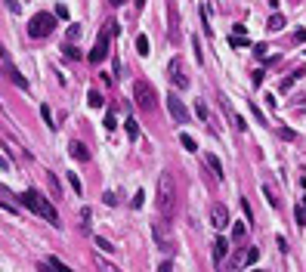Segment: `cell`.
I'll list each match as a JSON object with an SVG mask.
<instances>
[{
  "label": "cell",
  "mask_w": 306,
  "mask_h": 272,
  "mask_svg": "<svg viewBox=\"0 0 306 272\" xmlns=\"http://www.w3.org/2000/svg\"><path fill=\"white\" fill-rule=\"evenodd\" d=\"M155 204H158V217H164L167 223L176 214V180L170 170H161L158 176V192H155Z\"/></svg>",
  "instance_id": "1"
},
{
  "label": "cell",
  "mask_w": 306,
  "mask_h": 272,
  "mask_svg": "<svg viewBox=\"0 0 306 272\" xmlns=\"http://www.w3.org/2000/svg\"><path fill=\"white\" fill-rule=\"evenodd\" d=\"M22 204L31 210V214H37V217H44L47 223H53V226H59V214H56V207L50 204V198H44L37 189H25L22 192Z\"/></svg>",
  "instance_id": "2"
},
{
  "label": "cell",
  "mask_w": 306,
  "mask_h": 272,
  "mask_svg": "<svg viewBox=\"0 0 306 272\" xmlns=\"http://www.w3.org/2000/svg\"><path fill=\"white\" fill-rule=\"evenodd\" d=\"M152 238H155V248L161 251H173L176 248V238H173V229H170V223L164 217H158V220H152Z\"/></svg>",
  "instance_id": "3"
},
{
  "label": "cell",
  "mask_w": 306,
  "mask_h": 272,
  "mask_svg": "<svg viewBox=\"0 0 306 272\" xmlns=\"http://www.w3.org/2000/svg\"><path fill=\"white\" fill-rule=\"evenodd\" d=\"M53 28H56V16H53V13H37V16L28 22V37L44 40V37L53 34Z\"/></svg>",
  "instance_id": "4"
},
{
  "label": "cell",
  "mask_w": 306,
  "mask_h": 272,
  "mask_svg": "<svg viewBox=\"0 0 306 272\" xmlns=\"http://www.w3.org/2000/svg\"><path fill=\"white\" fill-rule=\"evenodd\" d=\"M133 99H136V105H139L142 112H155L158 108V96H155V90H152L149 81H136L133 84Z\"/></svg>",
  "instance_id": "5"
},
{
  "label": "cell",
  "mask_w": 306,
  "mask_h": 272,
  "mask_svg": "<svg viewBox=\"0 0 306 272\" xmlns=\"http://www.w3.org/2000/svg\"><path fill=\"white\" fill-rule=\"evenodd\" d=\"M260 260V251L254 248H241V251H235L232 254V260H229V269H244V266H254V263Z\"/></svg>",
  "instance_id": "6"
},
{
  "label": "cell",
  "mask_w": 306,
  "mask_h": 272,
  "mask_svg": "<svg viewBox=\"0 0 306 272\" xmlns=\"http://www.w3.org/2000/svg\"><path fill=\"white\" fill-rule=\"evenodd\" d=\"M108 47H112V34H108V31H99V37H96V47L90 50V56H87V59H90L93 65H99L102 59H105L108 53H112Z\"/></svg>",
  "instance_id": "7"
},
{
  "label": "cell",
  "mask_w": 306,
  "mask_h": 272,
  "mask_svg": "<svg viewBox=\"0 0 306 272\" xmlns=\"http://www.w3.org/2000/svg\"><path fill=\"white\" fill-rule=\"evenodd\" d=\"M167 112H170V118H173L176 124H189V108L183 105V99H176V93L167 96Z\"/></svg>",
  "instance_id": "8"
},
{
  "label": "cell",
  "mask_w": 306,
  "mask_h": 272,
  "mask_svg": "<svg viewBox=\"0 0 306 272\" xmlns=\"http://www.w3.org/2000/svg\"><path fill=\"white\" fill-rule=\"evenodd\" d=\"M210 223H214V229H226L229 223H232V220H229V210H226V204H214V207H210Z\"/></svg>",
  "instance_id": "9"
},
{
  "label": "cell",
  "mask_w": 306,
  "mask_h": 272,
  "mask_svg": "<svg viewBox=\"0 0 306 272\" xmlns=\"http://www.w3.org/2000/svg\"><path fill=\"white\" fill-rule=\"evenodd\" d=\"M226 254H229V241L223 235L214 241V263H217V269H223V263H226Z\"/></svg>",
  "instance_id": "10"
},
{
  "label": "cell",
  "mask_w": 306,
  "mask_h": 272,
  "mask_svg": "<svg viewBox=\"0 0 306 272\" xmlns=\"http://www.w3.org/2000/svg\"><path fill=\"white\" fill-rule=\"evenodd\" d=\"M170 84H173V87L176 90H186V87H189V78H186V74L180 71V65H170Z\"/></svg>",
  "instance_id": "11"
},
{
  "label": "cell",
  "mask_w": 306,
  "mask_h": 272,
  "mask_svg": "<svg viewBox=\"0 0 306 272\" xmlns=\"http://www.w3.org/2000/svg\"><path fill=\"white\" fill-rule=\"evenodd\" d=\"M68 155H71L74 161H87V158H90V152H87V146H84V142L74 139L71 146H68Z\"/></svg>",
  "instance_id": "12"
},
{
  "label": "cell",
  "mask_w": 306,
  "mask_h": 272,
  "mask_svg": "<svg viewBox=\"0 0 306 272\" xmlns=\"http://www.w3.org/2000/svg\"><path fill=\"white\" fill-rule=\"evenodd\" d=\"M204 161H207V167L214 170V176H217V180H223V176H226V170H223V161H220L217 155H204Z\"/></svg>",
  "instance_id": "13"
},
{
  "label": "cell",
  "mask_w": 306,
  "mask_h": 272,
  "mask_svg": "<svg viewBox=\"0 0 306 272\" xmlns=\"http://www.w3.org/2000/svg\"><path fill=\"white\" fill-rule=\"evenodd\" d=\"M3 62L10 65V59L3 56ZM10 81H13V84H16V87H19V90H28V81H25V78H22V71H16L13 65H10Z\"/></svg>",
  "instance_id": "14"
},
{
  "label": "cell",
  "mask_w": 306,
  "mask_h": 272,
  "mask_svg": "<svg viewBox=\"0 0 306 272\" xmlns=\"http://www.w3.org/2000/svg\"><path fill=\"white\" fill-rule=\"evenodd\" d=\"M294 220H297V226H306V198L297 201V207H294Z\"/></svg>",
  "instance_id": "15"
},
{
  "label": "cell",
  "mask_w": 306,
  "mask_h": 272,
  "mask_svg": "<svg viewBox=\"0 0 306 272\" xmlns=\"http://www.w3.org/2000/svg\"><path fill=\"white\" fill-rule=\"evenodd\" d=\"M90 220H93V210L90 207H81V229H84V232H90V229H93Z\"/></svg>",
  "instance_id": "16"
},
{
  "label": "cell",
  "mask_w": 306,
  "mask_h": 272,
  "mask_svg": "<svg viewBox=\"0 0 306 272\" xmlns=\"http://www.w3.org/2000/svg\"><path fill=\"white\" fill-rule=\"evenodd\" d=\"M244 223H248V220H241V223H232V238H235V241H241V238L248 235V226H244Z\"/></svg>",
  "instance_id": "17"
},
{
  "label": "cell",
  "mask_w": 306,
  "mask_h": 272,
  "mask_svg": "<svg viewBox=\"0 0 306 272\" xmlns=\"http://www.w3.org/2000/svg\"><path fill=\"white\" fill-rule=\"evenodd\" d=\"M124 124H127V136H130V139L136 142V139H139V124H136V121H133V118H127V121H124Z\"/></svg>",
  "instance_id": "18"
},
{
  "label": "cell",
  "mask_w": 306,
  "mask_h": 272,
  "mask_svg": "<svg viewBox=\"0 0 306 272\" xmlns=\"http://www.w3.org/2000/svg\"><path fill=\"white\" fill-rule=\"evenodd\" d=\"M180 142H183V149H186V152H198V142H195L189 133H180Z\"/></svg>",
  "instance_id": "19"
},
{
  "label": "cell",
  "mask_w": 306,
  "mask_h": 272,
  "mask_svg": "<svg viewBox=\"0 0 306 272\" xmlns=\"http://www.w3.org/2000/svg\"><path fill=\"white\" fill-rule=\"evenodd\" d=\"M96 269H99V272H121L115 263H108V260H102V257H96Z\"/></svg>",
  "instance_id": "20"
},
{
  "label": "cell",
  "mask_w": 306,
  "mask_h": 272,
  "mask_svg": "<svg viewBox=\"0 0 306 272\" xmlns=\"http://www.w3.org/2000/svg\"><path fill=\"white\" fill-rule=\"evenodd\" d=\"M87 102H90L93 108H102V93H99V90H90V93H87Z\"/></svg>",
  "instance_id": "21"
},
{
  "label": "cell",
  "mask_w": 306,
  "mask_h": 272,
  "mask_svg": "<svg viewBox=\"0 0 306 272\" xmlns=\"http://www.w3.org/2000/svg\"><path fill=\"white\" fill-rule=\"evenodd\" d=\"M136 50H139V56H149V37H146V34L136 37Z\"/></svg>",
  "instance_id": "22"
},
{
  "label": "cell",
  "mask_w": 306,
  "mask_h": 272,
  "mask_svg": "<svg viewBox=\"0 0 306 272\" xmlns=\"http://www.w3.org/2000/svg\"><path fill=\"white\" fill-rule=\"evenodd\" d=\"M47 263H50V266H53V269H56V272H74V269H71V266H65V263H62V260H59V257H50V260H47Z\"/></svg>",
  "instance_id": "23"
},
{
  "label": "cell",
  "mask_w": 306,
  "mask_h": 272,
  "mask_svg": "<svg viewBox=\"0 0 306 272\" xmlns=\"http://www.w3.org/2000/svg\"><path fill=\"white\" fill-rule=\"evenodd\" d=\"M282 28H285V16H278V13H275V16L269 19V31H282Z\"/></svg>",
  "instance_id": "24"
},
{
  "label": "cell",
  "mask_w": 306,
  "mask_h": 272,
  "mask_svg": "<svg viewBox=\"0 0 306 272\" xmlns=\"http://www.w3.org/2000/svg\"><path fill=\"white\" fill-rule=\"evenodd\" d=\"M96 248H99L102 254H112V251H115V248H112V241H105V238H102V235L96 238Z\"/></svg>",
  "instance_id": "25"
},
{
  "label": "cell",
  "mask_w": 306,
  "mask_h": 272,
  "mask_svg": "<svg viewBox=\"0 0 306 272\" xmlns=\"http://www.w3.org/2000/svg\"><path fill=\"white\" fill-rule=\"evenodd\" d=\"M40 118L47 121V127H53V112H50V105H40Z\"/></svg>",
  "instance_id": "26"
},
{
  "label": "cell",
  "mask_w": 306,
  "mask_h": 272,
  "mask_svg": "<svg viewBox=\"0 0 306 272\" xmlns=\"http://www.w3.org/2000/svg\"><path fill=\"white\" fill-rule=\"evenodd\" d=\"M195 112H198V118H201V121H207V105H204L201 99L195 102Z\"/></svg>",
  "instance_id": "27"
},
{
  "label": "cell",
  "mask_w": 306,
  "mask_h": 272,
  "mask_svg": "<svg viewBox=\"0 0 306 272\" xmlns=\"http://www.w3.org/2000/svg\"><path fill=\"white\" fill-rule=\"evenodd\" d=\"M142 204H146V192H142V189H139V192H136V195H133V207H136V210H139V207H142Z\"/></svg>",
  "instance_id": "28"
},
{
  "label": "cell",
  "mask_w": 306,
  "mask_h": 272,
  "mask_svg": "<svg viewBox=\"0 0 306 272\" xmlns=\"http://www.w3.org/2000/svg\"><path fill=\"white\" fill-rule=\"evenodd\" d=\"M53 16H56V19H68V6H65V3H59L56 10H53Z\"/></svg>",
  "instance_id": "29"
},
{
  "label": "cell",
  "mask_w": 306,
  "mask_h": 272,
  "mask_svg": "<svg viewBox=\"0 0 306 272\" xmlns=\"http://www.w3.org/2000/svg\"><path fill=\"white\" fill-rule=\"evenodd\" d=\"M118 121H115V112H105V130H115Z\"/></svg>",
  "instance_id": "30"
},
{
  "label": "cell",
  "mask_w": 306,
  "mask_h": 272,
  "mask_svg": "<svg viewBox=\"0 0 306 272\" xmlns=\"http://www.w3.org/2000/svg\"><path fill=\"white\" fill-rule=\"evenodd\" d=\"M68 180H71V189L78 192V195L84 192V186H81V180H78V173H71V176H68Z\"/></svg>",
  "instance_id": "31"
},
{
  "label": "cell",
  "mask_w": 306,
  "mask_h": 272,
  "mask_svg": "<svg viewBox=\"0 0 306 272\" xmlns=\"http://www.w3.org/2000/svg\"><path fill=\"white\" fill-rule=\"evenodd\" d=\"M62 50H65V56H68V59H81V53H78V50H74L71 44H65Z\"/></svg>",
  "instance_id": "32"
},
{
  "label": "cell",
  "mask_w": 306,
  "mask_h": 272,
  "mask_svg": "<svg viewBox=\"0 0 306 272\" xmlns=\"http://www.w3.org/2000/svg\"><path fill=\"white\" fill-rule=\"evenodd\" d=\"M74 37H81V25H71V28H68V44H71Z\"/></svg>",
  "instance_id": "33"
},
{
  "label": "cell",
  "mask_w": 306,
  "mask_h": 272,
  "mask_svg": "<svg viewBox=\"0 0 306 272\" xmlns=\"http://www.w3.org/2000/svg\"><path fill=\"white\" fill-rule=\"evenodd\" d=\"M251 115H254V118H257V121H260V124H266V118H263V112H260V108H257V105H254V102H251Z\"/></svg>",
  "instance_id": "34"
},
{
  "label": "cell",
  "mask_w": 306,
  "mask_h": 272,
  "mask_svg": "<svg viewBox=\"0 0 306 272\" xmlns=\"http://www.w3.org/2000/svg\"><path fill=\"white\" fill-rule=\"evenodd\" d=\"M263 195H266L269 204H275V192H272V186H263Z\"/></svg>",
  "instance_id": "35"
},
{
  "label": "cell",
  "mask_w": 306,
  "mask_h": 272,
  "mask_svg": "<svg viewBox=\"0 0 306 272\" xmlns=\"http://www.w3.org/2000/svg\"><path fill=\"white\" fill-rule=\"evenodd\" d=\"M229 44H232V47H248V40H244V37H229Z\"/></svg>",
  "instance_id": "36"
},
{
  "label": "cell",
  "mask_w": 306,
  "mask_h": 272,
  "mask_svg": "<svg viewBox=\"0 0 306 272\" xmlns=\"http://www.w3.org/2000/svg\"><path fill=\"white\" fill-rule=\"evenodd\" d=\"M278 133H282V139H294V130H291V127H282Z\"/></svg>",
  "instance_id": "37"
},
{
  "label": "cell",
  "mask_w": 306,
  "mask_h": 272,
  "mask_svg": "<svg viewBox=\"0 0 306 272\" xmlns=\"http://www.w3.org/2000/svg\"><path fill=\"white\" fill-rule=\"evenodd\" d=\"M158 272H173V263H170V260H164V263L158 266Z\"/></svg>",
  "instance_id": "38"
},
{
  "label": "cell",
  "mask_w": 306,
  "mask_h": 272,
  "mask_svg": "<svg viewBox=\"0 0 306 272\" xmlns=\"http://www.w3.org/2000/svg\"><path fill=\"white\" fill-rule=\"evenodd\" d=\"M294 81H297L294 74H291V78H285V81H282V90H291V87H294Z\"/></svg>",
  "instance_id": "39"
},
{
  "label": "cell",
  "mask_w": 306,
  "mask_h": 272,
  "mask_svg": "<svg viewBox=\"0 0 306 272\" xmlns=\"http://www.w3.org/2000/svg\"><path fill=\"white\" fill-rule=\"evenodd\" d=\"M303 40H306V28H300V31H297V44H303Z\"/></svg>",
  "instance_id": "40"
},
{
  "label": "cell",
  "mask_w": 306,
  "mask_h": 272,
  "mask_svg": "<svg viewBox=\"0 0 306 272\" xmlns=\"http://www.w3.org/2000/svg\"><path fill=\"white\" fill-rule=\"evenodd\" d=\"M37 269H40V272H56L53 266H50V263H40V266H37Z\"/></svg>",
  "instance_id": "41"
},
{
  "label": "cell",
  "mask_w": 306,
  "mask_h": 272,
  "mask_svg": "<svg viewBox=\"0 0 306 272\" xmlns=\"http://www.w3.org/2000/svg\"><path fill=\"white\" fill-rule=\"evenodd\" d=\"M251 272H266V269H251Z\"/></svg>",
  "instance_id": "42"
}]
</instances>
